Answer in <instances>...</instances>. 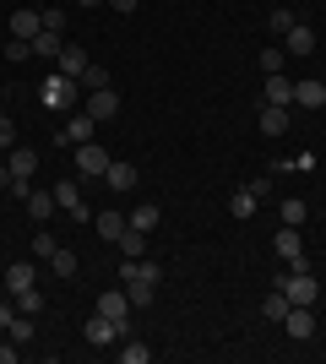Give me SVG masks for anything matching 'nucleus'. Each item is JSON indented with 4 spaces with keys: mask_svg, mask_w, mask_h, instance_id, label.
<instances>
[{
    "mask_svg": "<svg viewBox=\"0 0 326 364\" xmlns=\"http://www.w3.org/2000/svg\"><path fill=\"white\" fill-rule=\"evenodd\" d=\"M6 191H11V168L0 164V196H6Z\"/></svg>",
    "mask_w": 326,
    "mask_h": 364,
    "instance_id": "obj_43",
    "label": "nucleus"
},
{
    "mask_svg": "<svg viewBox=\"0 0 326 364\" xmlns=\"http://www.w3.org/2000/svg\"><path fill=\"white\" fill-rule=\"evenodd\" d=\"M278 326L294 337V343H310V337H315V310H310V304H288V316H283Z\"/></svg>",
    "mask_w": 326,
    "mask_h": 364,
    "instance_id": "obj_5",
    "label": "nucleus"
},
{
    "mask_svg": "<svg viewBox=\"0 0 326 364\" xmlns=\"http://www.w3.org/2000/svg\"><path fill=\"white\" fill-rule=\"evenodd\" d=\"M266 28H272V33H278V38H283V33L294 28V11H288V6H278V11L266 16Z\"/></svg>",
    "mask_w": 326,
    "mask_h": 364,
    "instance_id": "obj_35",
    "label": "nucleus"
},
{
    "mask_svg": "<svg viewBox=\"0 0 326 364\" xmlns=\"http://www.w3.org/2000/svg\"><path fill=\"white\" fill-rule=\"evenodd\" d=\"M256 207H261V196H256V191H250V185H239V191H234L229 196V218H256Z\"/></svg>",
    "mask_w": 326,
    "mask_h": 364,
    "instance_id": "obj_18",
    "label": "nucleus"
},
{
    "mask_svg": "<svg viewBox=\"0 0 326 364\" xmlns=\"http://www.w3.org/2000/svg\"><path fill=\"white\" fill-rule=\"evenodd\" d=\"M272 250H278V256L288 261L294 272H310V256H305V240H299V228L283 223V228H278V240H272Z\"/></svg>",
    "mask_w": 326,
    "mask_h": 364,
    "instance_id": "obj_2",
    "label": "nucleus"
},
{
    "mask_svg": "<svg viewBox=\"0 0 326 364\" xmlns=\"http://www.w3.org/2000/svg\"><path fill=\"white\" fill-rule=\"evenodd\" d=\"M261 104H278V109H294V76H266V87H261Z\"/></svg>",
    "mask_w": 326,
    "mask_h": 364,
    "instance_id": "obj_11",
    "label": "nucleus"
},
{
    "mask_svg": "<svg viewBox=\"0 0 326 364\" xmlns=\"http://www.w3.org/2000/svg\"><path fill=\"white\" fill-rule=\"evenodd\" d=\"M55 250H60V240H55L49 228H33V261H49Z\"/></svg>",
    "mask_w": 326,
    "mask_h": 364,
    "instance_id": "obj_27",
    "label": "nucleus"
},
{
    "mask_svg": "<svg viewBox=\"0 0 326 364\" xmlns=\"http://www.w3.org/2000/svg\"><path fill=\"white\" fill-rule=\"evenodd\" d=\"M55 65H60V76L82 82V71H87L93 60H87V49H82V44H65V49H60V60H55Z\"/></svg>",
    "mask_w": 326,
    "mask_h": 364,
    "instance_id": "obj_16",
    "label": "nucleus"
},
{
    "mask_svg": "<svg viewBox=\"0 0 326 364\" xmlns=\"http://www.w3.org/2000/svg\"><path fill=\"white\" fill-rule=\"evenodd\" d=\"M158 223H163V213H158V207H136V213H131V228H141V234H153Z\"/></svg>",
    "mask_w": 326,
    "mask_h": 364,
    "instance_id": "obj_34",
    "label": "nucleus"
},
{
    "mask_svg": "<svg viewBox=\"0 0 326 364\" xmlns=\"http://www.w3.org/2000/svg\"><path fill=\"white\" fill-rule=\"evenodd\" d=\"M38 33H44V11H33V6L11 11V38H38Z\"/></svg>",
    "mask_w": 326,
    "mask_h": 364,
    "instance_id": "obj_15",
    "label": "nucleus"
},
{
    "mask_svg": "<svg viewBox=\"0 0 326 364\" xmlns=\"http://www.w3.org/2000/svg\"><path fill=\"white\" fill-rule=\"evenodd\" d=\"M77 6H104V0H77Z\"/></svg>",
    "mask_w": 326,
    "mask_h": 364,
    "instance_id": "obj_44",
    "label": "nucleus"
},
{
    "mask_svg": "<svg viewBox=\"0 0 326 364\" xmlns=\"http://www.w3.org/2000/svg\"><path fill=\"white\" fill-rule=\"evenodd\" d=\"M288 114H294V109L261 104V136H283V131H288Z\"/></svg>",
    "mask_w": 326,
    "mask_h": 364,
    "instance_id": "obj_21",
    "label": "nucleus"
},
{
    "mask_svg": "<svg viewBox=\"0 0 326 364\" xmlns=\"http://www.w3.org/2000/svg\"><path fill=\"white\" fill-rule=\"evenodd\" d=\"M261 316H266V321H283V316H288V294H283V289H272V294L261 299Z\"/></svg>",
    "mask_w": 326,
    "mask_h": 364,
    "instance_id": "obj_30",
    "label": "nucleus"
},
{
    "mask_svg": "<svg viewBox=\"0 0 326 364\" xmlns=\"http://www.w3.org/2000/svg\"><path fill=\"white\" fill-rule=\"evenodd\" d=\"M6 337H11L16 348H22V343H33V316H22V310H16V321L6 326Z\"/></svg>",
    "mask_w": 326,
    "mask_h": 364,
    "instance_id": "obj_32",
    "label": "nucleus"
},
{
    "mask_svg": "<svg viewBox=\"0 0 326 364\" xmlns=\"http://www.w3.org/2000/svg\"><path fill=\"white\" fill-rule=\"evenodd\" d=\"M93 136H98V120L87 114V109H82V114H71V120H65V131H55V141H60V147H82V141H93Z\"/></svg>",
    "mask_w": 326,
    "mask_h": 364,
    "instance_id": "obj_6",
    "label": "nucleus"
},
{
    "mask_svg": "<svg viewBox=\"0 0 326 364\" xmlns=\"http://www.w3.org/2000/svg\"><path fill=\"white\" fill-rule=\"evenodd\" d=\"M44 98H49L55 109H71V98H77V92H71V76H60V71H55V76L44 82Z\"/></svg>",
    "mask_w": 326,
    "mask_h": 364,
    "instance_id": "obj_19",
    "label": "nucleus"
},
{
    "mask_svg": "<svg viewBox=\"0 0 326 364\" xmlns=\"http://www.w3.org/2000/svg\"><path fill=\"white\" fill-rule=\"evenodd\" d=\"M16 147V125H11V114L0 109V152H11Z\"/></svg>",
    "mask_w": 326,
    "mask_h": 364,
    "instance_id": "obj_37",
    "label": "nucleus"
},
{
    "mask_svg": "<svg viewBox=\"0 0 326 364\" xmlns=\"http://www.w3.org/2000/svg\"><path fill=\"white\" fill-rule=\"evenodd\" d=\"M153 359V348L141 343V337H125V348H120V364H147Z\"/></svg>",
    "mask_w": 326,
    "mask_h": 364,
    "instance_id": "obj_31",
    "label": "nucleus"
},
{
    "mask_svg": "<svg viewBox=\"0 0 326 364\" xmlns=\"http://www.w3.org/2000/svg\"><path fill=\"white\" fill-rule=\"evenodd\" d=\"M6 289H11V294L38 289V261H11V267H6Z\"/></svg>",
    "mask_w": 326,
    "mask_h": 364,
    "instance_id": "obj_14",
    "label": "nucleus"
},
{
    "mask_svg": "<svg viewBox=\"0 0 326 364\" xmlns=\"http://www.w3.org/2000/svg\"><path fill=\"white\" fill-rule=\"evenodd\" d=\"M49 267H55V277H65V283H71V277L82 272V256H77V250H65V245H60V250L49 256Z\"/></svg>",
    "mask_w": 326,
    "mask_h": 364,
    "instance_id": "obj_23",
    "label": "nucleus"
},
{
    "mask_svg": "<svg viewBox=\"0 0 326 364\" xmlns=\"http://www.w3.org/2000/svg\"><path fill=\"white\" fill-rule=\"evenodd\" d=\"M33 55V38H11V44H6V60H28Z\"/></svg>",
    "mask_w": 326,
    "mask_h": 364,
    "instance_id": "obj_38",
    "label": "nucleus"
},
{
    "mask_svg": "<svg viewBox=\"0 0 326 364\" xmlns=\"http://www.w3.org/2000/svg\"><path fill=\"white\" fill-rule=\"evenodd\" d=\"M0 364H16V343L11 337H0Z\"/></svg>",
    "mask_w": 326,
    "mask_h": 364,
    "instance_id": "obj_40",
    "label": "nucleus"
},
{
    "mask_svg": "<svg viewBox=\"0 0 326 364\" xmlns=\"http://www.w3.org/2000/svg\"><path fill=\"white\" fill-rule=\"evenodd\" d=\"M125 223H131V218H120V213H93V228H98V240H109V245H114V240L125 234Z\"/></svg>",
    "mask_w": 326,
    "mask_h": 364,
    "instance_id": "obj_22",
    "label": "nucleus"
},
{
    "mask_svg": "<svg viewBox=\"0 0 326 364\" xmlns=\"http://www.w3.org/2000/svg\"><path fill=\"white\" fill-rule=\"evenodd\" d=\"M11 304L22 310V316L38 321V310H44V294H38V289H22V294H11Z\"/></svg>",
    "mask_w": 326,
    "mask_h": 364,
    "instance_id": "obj_28",
    "label": "nucleus"
},
{
    "mask_svg": "<svg viewBox=\"0 0 326 364\" xmlns=\"http://www.w3.org/2000/svg\"><path fill=\"white\" fill-rule=\"evenodd\" d=\"M11 321H16V304H0V332H6Z\"/></svg>",
    "mask_w": 326,
    "mask_h": 364,
    "instance_id": "obj_42",
    "label": "nucleus"
},
{
    "mask_svg": "<svg viewBox=\"0 0 326 364\" xmlns=\"http://www.w3.org/2000/svg\"><path fill=\"white\" fill-rule=\"evenodd\" d=\"M82 87H87V92L109 87V71H104V65H87V71H82Z\"/></svg>",
    "mask_w": 326,
    "mask_h": 364,
    "instance_id": "obj_36",
    "label": "nucleus"
},
{
    "mask_svg": "<svg viewBox=\"0 0 326 364\" xmlns=\"http://www.w3.org/2000/svg\"><path fill=\"white\" fill-rule=\"evenodd\" d=\"M104 168H109V152L98 147V141H82L77 147V174L82 180H104Z\"/></svg>",
    "mask_w": 326,
    "mask_h": 364,
    "instance_id": "obj_7",
    "label": "nucleus"
},
{
    "mask_svg": "<svg viewBox=\"0 0 326 364\" xmlns=\"http://www.w3.org/2000/svg\"><path fill=\"white\" fill-rule=\"evenodd\" d=\"M136 164H125V158H109V168H104V185L114 191V196H125V191H136Z\"/></svg>",
    "mask_w": 326,
    "mask_h": 364,
    "instance_id": "obj_8",
    "label": "nucleus"
},
{
    "mask_svg": "<svg viewBox=\"0 0 326 364\" xmlns=\"http://www.w3.org/2000/svg\"><path fill=\"white\" fill-rule=\"evenodd\" d=\"M294 109H326V82H315V76H299L294 82Z\"/></svg>",
    "mask_w": 326,
    "mask_h": 364,
    "instance_id": "obj_9",
    "label": "nucleus"
},
{
    "mask_svg": "<svg viewBox=\"0 0 326 364\" xmlns=\"http://www.w3.org/2000/svg\"><path fill=\"white\" fill-rule=\"evenodd\" d=\"M49 191H55V201H60L65 218H77V223H87V218H93V213H87V201H82V185H77V180H55Z\"/></svg>",
    "mask_w": 326,
    "mask_h": 364,
    "instance_id": "obj_4",
    "label": "nucleus"
},
{
    "mask_svg": "<svg viewBox=\"0 0 326 364\" xmlns=\"http://www.w3.org/2000/svg\"><path fill=\"white\" fill-rule=\"evenodd\" d=\"M278 218H283V223H288V228H299V223H305V218H310V207H305V201H299V196H288V201H283V207H278Z\"/></svg>",
    "mask_w": 326,
    "mask_h": 364,
    "instance_id": "obj_29",
    "label": "nucleus"
},
{
    "mask_svg": "<svg viewBox=\"0 0 326 364\" xmlns=\"http://www.w3.org/2000/svg\"><path fill=\"white\" fill-rule=\"evenodd\" d=\"M272 289L288 294V304H315V299H321V283H315L310 272H294V267H288V272H283Z\"/></svg>",
    "mask_w": 326,
    "mask_h": 364,
    "instance_id": "obj_1",
    "label": "nucleus"
},
{
    "mask_svg": "<svg viewBox=\"0 0 326 364\" xmlns=\"http://www.w3.org/2000/svg\"><path fill=\"white\" fill-rule=\"evenodd\" d=\"M44 28L49 33H65V11H60V6H49V11H44Z\"/></svg>",
    "mask_w": 326,
    "mask_h": 364,
    "instance_id": "obj_39",
    "label": "nucleus"
},
{
    "mask_svg": "<svg viewBox=\"0 0 326 364\" xmlns=\"http://www.w3.org/2000/svg\"><path fill=\"white\" fill-rule=\"evenodd\" d=\"M104 6H114V11H120V16H131V11H136V6H141V0H104Z\"/></svg>",
    "mask_w": 326,
    "mask_h": 364,
    "instance_id": "obj_41",
    "label": "nucleus"
},
{
    "mask_svg": "<svg viewBox=\"0 0 326 364\" xmlns=\"http://www.w3.org/2000/svg\"><path fill=\"white\" fill-rule=\"evenodd\" d=\"M125 299H131V304H153V299H158V283H147V277H131V283H125Z\"/></svg>",
    "mask_w": 326,
    "mask_h": 364,
    "instance_id": "obj_26",
    "label": "nucleus"
},
{
    "mask_svg": "<svg viewBox=\"0 0 326 364\" xmlns=\"http://www.w3.org/2000/svg\"><path fill=\"white\" fill-rule=\"evenodd\" d=\"M114 245H120V256H147V234H141V228H131V223H125V234H120Z\"/></svg>",
    "mask_w": 326,
    "mask_h": 364,
    "instance_id": "obj_25",
    "label": "nucleus"
},
{
    "mask_svg": "<svg viewBox=\"0 0 326 364\" xmlns=\"http://www.w3.org/2000/svg\"><path fill=\"white\" fill-rule=\"evenodd\" d=\"M283 49H288V55H310V49H315V33L305 28V22H294V28L283 33Z\"/></svg>",
    "mask_w": 326,
    "mask_h": 364,
    "instance_id": "obj_20",
    "label": "nucleus"
},
{
    "mask_svg": "<svg viewBox=\"0 0 326 364\" xmlns=\"http://www.w3.org/2000/svg\"><path fill=\"white\" fill-rule=\"evenodd\" d=\"M6 168H11L16 180H33V168H38V152H33V147H11V152H6Z\"/></svg>",
    "mask_w": 326,
    "mask_h": 364,
    "instance_id": "obj_17",
    "label": "nucleus"
},
{
    "mask_svg": "<svg viewBox=\"0 0 326 364\" xmlns=\"http://www.w3.org/2000/svg\"><path fill=\"white\" fill-rule=\"evenodd\" d=\"M93 310L114 321V326H120V337H131V299H125V289H109V294H98V304H93Z\"/></svg>",
    "mask_w": 326,
    "mask_h": 364,
    "instance_id": "obj_3",
    "label": "nucleus"
},
{
    "mask_svg": "<svg viewBox=\"0 0 326 364\" xmlns=\"http://www.w3.org/2000/svg\"><path fill=\"white\" fill-rule=\"evenodd\" d=\"M87 114H93L98 125H104V120H114V114H120V92H114V87L87 92Z\"/></svg>",
    "mask_w": 326,
    "mask_h": 364,
    "instance_id": "obj_12",
    "label": "nucleus"
},
{
    "mask_svg": "<svg viewBox=\"0 0 326 364\" xmlns=\"http://www.w3.org/2000/svg\"><path fill=\"white\" fill-rule=\"evenodd\" d=\"M82 337H87V343H93V348H109V343H120V326H114V321L109 316H87V326H82Z\"/></svg>",
    "mask_w": 326,
    "mask_h": 364,
    "instance_id": "obj_10",
    "label": "nucleus"
},
{
    "mask_svg": "<svg viewBox=\"0 0 326 364\" xmlns=\"http://www.w3.org/2000/svg\"><path fill=\"white\" fill-rule=\"evenodd\" d=\"M283 60H288V49H283V44H266V49H261V71H266V76H278Z\"/></svg>",
    "mask_w": 326,
    "mask_h": 364,
    "instance_id": "obj_33",
    "label": "nucleus"
},
{
    "mask_svg": "<svg viewBox=\"0 0 326 364\" xmlns=\"http://www.w3.org/2000/svg\"><path fill=\"white\" fill-rule=\"evenodd\" d=\"M60 213V201H55V191H28V218H33V228H44L49 218Z\"/></svg>",
    "mask_w": 326,
    "mask_h": 364,
    "instance_id": "obj_13",
    "label": "nucleus"
},
{
    "mask_svg": "<svg viewBox=\"0 0 326 364\" xmlns=\"http://www.w3.org/2000/svg\"><path fill=\"white\" fill-rule=\"evenodd\" d=\"M60 49H65V33H38V38H33V55H44V60H60Z\"/></svg>",
    "mask_w": 326,
    "mask_h": 364,
    "instance_id": "obj_24",
    "label": "nucleus"
}]
</instances>
